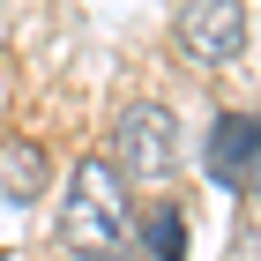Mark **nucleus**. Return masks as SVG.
<instances>
[{
  "mask_svg": "<svg viewBox=\"0 0 261 261\" xmlns=\"http://www.w3.org/2000/svg\"><path fill=\"white\" fill-rule=\"evenodd\" d=\"M60 246L75 261H120L135 246V201H127L120 172L105 157H82L75 179H67V201H60Z\"/></svg>",
  "mask_w": 261,
  "mask_h": 261,
  "instance_id": "1",
  "label": "nucleus"
},
{
  "mask_svg": "<svg viewBox=\"0 0 261 261\" xmlns=\"http://www.w3.org/2000/svg\"><path fill=\"white\" fill-rule=\"evenodd\" d=\"M112 172H120V187H172V172H179V127H172V112L164 105H127L120 127H112Z\"/></svg>",
  "mask_w": 261,
  "mask_h": 261,
  "instance_id": "2",
  "label": "nucleus"
},
{
  "mask_svg": "<svg viewBox=\"0 0 261 261\" xmlns=\"http://www.w3.org/2000/svg\"><path fill=\"white\" fill-rule=\"evenodd\" d=\"M179 53L201 67H224L246 53V8H231V0H194V8H179Z\"/></svg>",
  "mask_w": 261,
  "mask_h": 261,
  "instance_id": "3",
  "label": "nucleus"
},
{
  "mask_svg": "<svg viewBox=\"0 0 261 261\" xmlns=\"http://www.w3.org/2000/svg\"><path fill=\"white\" fill-rule=\"evenodd\" d=\"M209 179L231 194H261V120L254 112H217L209 127Z\"/></svg>",
  "mask_w": 261,
  "mask_h": 261,
  "instance_id": "4",
  "label": "nucleus"
},
{
  "mask_svg": "<svg viewBox=\"0 0 261 261\" xmlns=\"http://www.w3.org/2000/svg\"><path fill=\"white\" fill-rule=\"evenodd\" d=\"M45 194V149H38V142H0V201H15V209H22V201H38Z\"/></svg>",
  "mask_w": 261,
  "mask_h": 261,
  "instance_id": "5",
  "label": "nucleus"
},
{
  "mask_svg": "<svg viewBox=\"0 0 261 261\" xmlns=\"http://www.w3.org/2000/svg\"><path fill=\"white\" fill-rule=\"evenodd\" d=\"M142 261H187V217L172 201H157L142 217Z\"/></svg>",
  "mask_w": 261,
  "mask_h": 261,
  "instance_id": "6",
  "label": "nucleus"
},
{
  "mask_svg": "<svg viewBox=\"0 0 261 261\" xmlns=\"http://www.w3.org/2000/svg\"><path fill=\"white\" fill-rule=\"evenodd\" d=\"M239 246L261 261V194H246V231H239Z\"/></svg>",
  "mask_w": 261,
  "mask_h": 261,
  "instance_id": "7",
  "label": "nucleus"
},
{
  "mask_svg": "<svg viewBox=\"0 0 261 261\" xmlns=\"http://www.w3.org/2000/svg\"><path fill=\"white\" fill-rule=\"evenodd\" d=\"M0 112H8V82H0Z\"/></svg>",
  "mask_w": 261,
  "mask_h": 261,
  "instance_id": "8",
  "label": "nucleus"
}]
</instances>
